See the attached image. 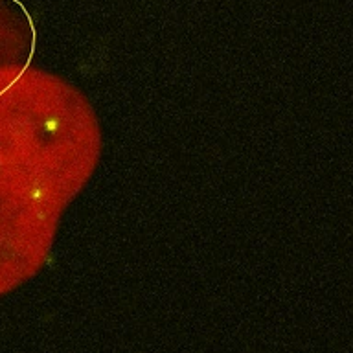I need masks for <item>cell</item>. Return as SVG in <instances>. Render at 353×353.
Masks as SVG:
<instances>
[{
  "instance_id": "cell-1",
  "label": "cell",
  "mask_w": 353,
  "mask_h": 353,
  "mask_svg": "<svg viewBox=\"0 0 353 353\" xmlns=\"http://www.w3.org/2000/svg\"><path fill=\"white\" fill-rule=\"evenodd\" d=\"M24 74L0 94V294L41 267L57 217L52 149L59 122L39 101V72Z\"/></svg>"
},
{
  "instance_id": "cell-2",
  "label": "cell",
  "mask_w": 353,
  "mask_h": 353,
  "mask_svg": "<svg viewBox=\"0 0 353 353\" xmlns=\"http://www.w3.org/2000/svg\"><path fill=\"white\" fill-rule=\"evenodd\" d=\"M33 20L20 0H0V94L9 88L31 61Z\"/></svg>"
}]
</instances>
